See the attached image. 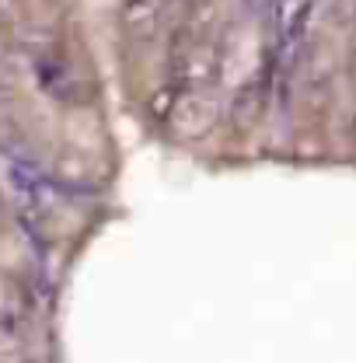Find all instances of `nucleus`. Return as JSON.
<instances>
[{
  "label": "nucleus",
  "instance_id": "2",
  "mask_svg": "<svg viewBox=\"0 0 356 363\" xmlns=\"http://www.w3.org/2000/svg\"><path fill=\"white\" fill-rule=\"evenodd\" d=\"M269 84H272L269 70H259V74H252L248 81H241V88L234 91V98H230V105H227V119H230V126H234L238 133L252 130V126L259 123V116L266 112Z\"/></svg>",
  "mask_w": 356,
  "mask_h": 363
},
{
  "label": "nucleus",
  "instance_id": "1",
  "mask_svg": "<svg viewBox=\"0 0 356 363\" xmlns=\"http://www.w3.org/2000/svg\"><path fill=\"white\" fill-rule=\"evenodd\" d=\"M217 119H221V105L213 88H175L161 126L172 130L178 140H203L213 133Z\"/></svg>",
  "mask_w": 356,
  "mask_h": 363
},
{
  "label": "nucleus",
  "instance_id": "4",
  "mask_svg": "<svg viewBox=\"0 0 356 363\" xmlns=\"http://www.w3.org/2000/svg\"><path fill=\"white\" fill-rule=\"evenodd\" d=\"M328 18L339 28H350L356 21V0H328Z\"/></svg>",
  "mask_w": 356,
  "mask_h": 363
},
{
  "label": "nucleus",
  "instance_id": "3",
  "mask_svg": "<svg viewBox=\"0 0 356 363\" xmlns=\"http://www.w3.org/2000/svg\"><path fill=\"white\" fill-rule=\"evenodd\" d=\"M168 0H126L123 4V32L133 45H150L161 35Z\"/></svg>",
  "mask_w": 356,
  "mask_h": 363
}]
</instances>
